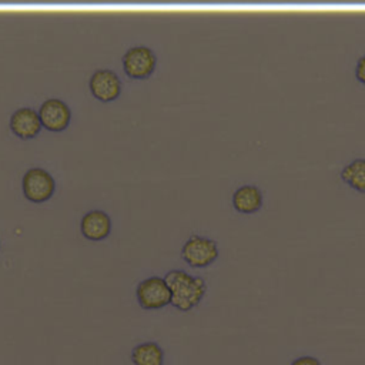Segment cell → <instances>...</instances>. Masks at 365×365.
Here are the masks:
<instances>
[{
    "mask_svg": "<svg viewBox=\"0 0 365 365\" xmlns=\"http://www.w3.org/2000/svg\"><path fill=\"white\" fill-rule=\"evenodd\" d=\"M88 90L98 101L111 103L120 97L121 80L115 71L110 68H98L88 80Z\"/></svg>",
    "mask_w": 365,
    "mask_h": 365,
    "instance_id": "8992f818",
    "label": "cell"
},
{
    "mask_svg": "<svg viewBox=\"0 0 365 365\" xmlns=\"http://www.w3.org/2000/svg\"><path fill=\"white\" fill-rule=\"evenodd\" d=\"M218 255V245L214 240L195 234L191 235L181 248L182 261L194 269H201L212 265L217 261Z\"/></svg>",
    "mask_w": 365,
    "mask_h": 365,
    "instance_id": "3957f363",
    "label": "cell"
},
{
    "mask_svg": "<svg viewBox=\"0 0 365 365\" xmlns=\"http://www.w3.org/2000/svg\"><path fill=\"white\" fill-rule=\"evenodd\" d=\"M164 278L171 291V305L181 312L197 308L207 294L205 279L190 275L184 269H171Z\"/></svg>",
    "mask_w": 365,
    "mask_h": 365,
    "instance_id": "6da1fadb",
    "label": "cell"
},
{
    "mask_svg": "<svg viewBox=\"0 0 365 365\" xmlns=\"http://www.w3.org/2000/svg\"><path fill=\"white\" fill-rule=\"evenodd\" d=\"M157 64L155 53L143 44L130 47L121 57V66L127 77L133 80H145L148 78Z\"/></svg>",
    "mask_w": 365,
    "mask_h": 365,
    "instance_id": "5b68a950",
    "label": "cell"
},
{
    "mask_svg": "<svg viewBox=\"0 0 365 365\" xmlns=\"http://www.w3.org/2000/svg\"><path fill=\"white\" fill-rule=\"evenodd\" d=\"M9 128L20 140H31L37 137L43 128L38 111L31 107H20L14 110L9 120Z\"/></svg>",
    "mask_w": 365,
    "mask_h": 365,
    "instance_id": "ba28073f",
    "label": "cell"
},
{
    "mask_svg": "<svg viewBox=\"0 0 365 365\" xmlns=\"http://www.w3.org/2000/svg\"><path fill=\"white\" fill-rule=\"evenodd\" d=\"M291 365H321L319 359L315 358V356H311V355H304V356H299L297 359H294L291 362Z\"/></svg>",
    "mask_w": 365,
    "mask_h": 365,
    "instance_id": "5bb4252c",
    "label": "cell"
},
{
    "mask_svg": "<svg viewBox=\"0 0 365 365\" xmlns=\"http://www.w3.org/2000/svg\"><path fill=\"white\" fill-rule=\"evenodd\" d=\"M354 76H355L356 81H359L361 84L365 86V54H362L356 60V64H355V68H354Z\"/></svg>",
    "mask_w": 365,
    "mask_h": 365,
    "instance_id": "4fadbf2b",
    "label": "cell"
},
{
    "mask_svg": "<svg viewBox=\"0 0 365 365\" xmlns=\"http://www.w3.org/2000/svg\"><path fill=\"white\" fill-rule=\"evenodd\" d=\"M21 191L27 201L43 204L54 195L56 181L47 170L33 167L29 168L21 178Z\"/></svg>",
    "mask_w": 365,
    "mask_h": 365,
    "instance_id": "277c9868",
    "label": "cell"
},
{
    "mask_svg": "<svg viewBox=\"0 0 365 365\" xmlns=\"http://www.w3.org/2000/svg\"><path fill=\"white\" fill-rule=\"evenodd\" d=\"M341 180L358 192L365 194V158H355L341 170Z\"/></svg>",
    "mask_w": 365,
    "mask_h": 365,
    "instance_id": "7c38bea8",
    "label": "cell"
},
{
    "mask_svg": "<svg viewBox=\"0 0 365 365\" xmlns=\"http://www.w3.org/2000/svg\"><path fill=\"white\" fill-rule=\"evenodd\" d=\"M135 298L144 311H158L171 305V291L164 277L153 275L143 279L135 288Z\"/></svg>",
    "mask_w": 365,
    "mask_h": 365,
    "instance_id": "7a4b0ae2",
    "label": "cell"
},
{
    "mask_svg": "<svg viewBox=\"0 0 365 365\" xmlns=\"http://www.w3.org/2000/svg\"><path fill=\"white\" fill-rule=\"evenodd\" d=\"M111 218L106 211L91 210L80 221L81 235L93 242L104 241L111 234Z\"/></svg>",
    "mask_w": 365,
    "mask_h": 365,
    "instance_id": "9c48e42d",
    "label": "cell"
},
{
    "mask_svg": "<svg viewBox=\"0 0 365 365\" xmlns=\"http://www.w3.org/2000/svg\"><path fill=\"white\" fill-rule=\"evenodd\" d=\"M262 191L252 184H244L232 194V207L240 214H255L262 208Z\"/></svg>",
    "mask_w": 365,
    "mask_h": 365,
    "instance_id": "30bf717a",
    "label": "cell"
},
{
    "mask_svg": "<svg viewBox=\"0 0 365 365\" xmlns=\"http://www.w3.org/2000/svg\"><path fill=\"white\" fill-rule=\"evenodd\" d=\"M130 359L133 365H164L165 352L157 342L147 341L133 348Z\"/></svg>",
    "mask_w": 365,
    "mask_h": 365,
    "instance_id": "8fae6325",
    "label": "cell"
},
{
    "mask_svg": "<svg viewBox=\"0 0 365 365\" xmlns=\"http://www.w3.org/2000/svg\"><path fill=\"white\" fill-rule=\"evenodd\" d=\"M38 117L43 128L53 133H60L70 124L71 110L63 100L51 97L40 104Z\"/></svg>",
    "mask_w": 365,
    "mask_h": 365,
    "instance_id": "52a82bcc",
    "label": "cell"
}]
</instances>
